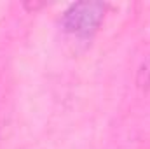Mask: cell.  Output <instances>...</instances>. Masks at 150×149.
Here are the masks:
<instances>
[{
	"label": "cell",
	"instance_id": "obj_1",
	"mask_svg": "<svg viewBox=\"0 0 150 149\" xmlns=\"http://www.w3.org/2000/svg\"><path fill=\"white\" fill-rule=\"evenodd\" d=\"M105 16V4L101 2H79L74 4L63 16V25L75 35H91L100 27Z\"/></svg>",
	"mask_w": 150,
	"mask_h": 149
}]
</instances>
